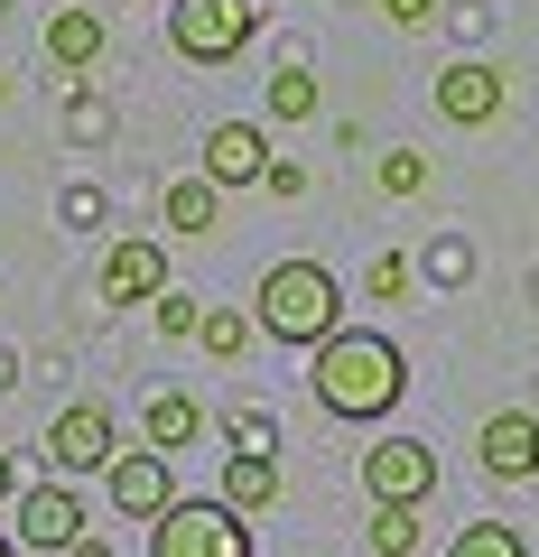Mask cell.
Here are the masks:
<instances>
[{
	"label": "cell",
	"instance_id": "obj_11",
	"mask_svg": "<svg viewBox=\"0 0 539 557\" xmlns=\"http://www.w3.org/2000/svg\"><path fill=\"white\" fill-rule=\"evenodd\" d=\"M270 177V131L260 121H215L205 131V186H260Z\"/></svg>",
	"mask_w": 539,
	"mask_h": 557
},
{
	"label": "cell",
	"instance_id": "obj_31",
	"mask_svg": "<svg viewBox=\"0 0 539 557\" xmlns=\"http://www.w3.org/2000/svg\"><path fill=\"white\" fill-rule=\"evenodd\" d=\"M65 557H112V548H102V539H75V548H65Z\"/></svg>",
	"mask_w": 539,
	"mask_h": 557
},
{
	"label": "cell",
	"instance_id": "obj_25",
	"mask_svg": "<svg viewBox=\"0 0 539 557\" xmlns=\"http://www.w3.org/2000/svg\"><path fill=\"white\" fill-rule=\"evenodd\" d=\"M233 456H270V418H260V409L233 418Z\"/></svg>",
	"mask_w": 539,
	"mask_h": 557
},
{
	"label": "cell",
	"instance_id": "obj_33",
	"mask_svg": "<svg viewBox=\"0 0 539 557\" xmlns=\"http://www.w3.org/2000/svg\"><path fill=\"white\" fill-rule=\"evenodd\" d=\"M0 102H10V75H0Z\"/></svg>",
	"mask_w": 539,
	"mask_h": 557
},
{
	"label": "cell",
	"instance_id": "obj_16",
	"mask_svg": "<svg viewBox=\"0 0 539 557\" xmlns=\"http://www.w3.org/2000/svg\"><path fill=\"white\" fill-rule=\"evenodd\" d=\"M159 214H168V233H215V214H223V186H205V177H177L159 196Z\"/></svg>",
	"mask_w": 539,
	"mask_h": 557
},
{
	"label": "cell",
	"instance_id": "obj_23",
	"mask_svg": "<svg viewBox=\"0 0 539 557\" xmlns=\"http://www.w3.org/2000/svg\"><path fill=\"white\" fill-rule=\"evenodd\" d=\"M57 223H65V233H94V223H102V196H94V186H65V196H57Z\"/></svg>",
	"mask_w": 539,
	"mask_h": 557
},
{
	"label": "cell",
	"instance_id": "obj_4",
	"mask_svg": "<svg viewBox=\"0 0 539 557\" xmlns=\"http://www.w3.org/2000/svg\"><path fill=\"white\" fill-rule=\"evenodd\" d=\"M252 28H260V0H168V47H177L186 65L242 57Z\"/></svg>",
	"mask_w": 539,
	"mask_h": 557
},
{
	"label": "cell",
	"instance_id": "obj_17",
	"mask_svg": "<svg viewBox=\"0 0 539 557\" xmlns=\"http://www.w3.org/2000/svg\"><path fill=\"white\" fill-rule=\"evenodd\" d=\"M446 557H530V539H520L512 520H465V530L446 539Z\"/></svg>",
	"mask_w": 539,
	"mask_h": 557
},
{
	"label": "cell",
	"instance_id": "obj_12",
	"mask_svg": "<svg viewBox=\"0 0 539 557\" xmlns=\"http://www.w3.org/2000/svg\"><path fill=\"white\" fill-rule=\"evenodd\" d=\"M475 456H483V474H493V483L539 474V418L530 409H493V418H483V437H475Z\"/></svg>",
	"mask_w": 539,
	"mask_h": 557
},
{
	"label": "cell",
	"instance_id": "obj_18",
	"mask_svg": "<svg viewBox=\"0 0 539 557\" xmlns=\"http://www.w3.org/2000/svg\"><path fill=\"white\" fill-rule=\"evenodd\" d=\"M270 121H317V75L307 65H280L270 75Z\"/></svg>",
	"mask_w": 539,
	"mask_h": 557
},
{
	"label": "cell",
	"instance_id": "obj_26",
	"mask_svg": "<svg viewBox=\"0 0 539 557\" xmlns=\"http://www.w3.org/2000/svg\"><path fill=\"white\" fill-rule=\"evenodd\" d=\"M465 270H475V251H465V242H438V251H428V278H446V288H456Z\"/></svg>",
	"mask_w": 539,
	"mask_h": 557
},
{
	"label": "cell",
	"instance_id": "obj_7",
	"mask_svg": "<svg viewBox=\"0 0 539 557\" xmlns=\"http://www.w3.org/2000/svg\"><path fill=\"white\" fill-rule=\"evenodd\" d=\"M502 102H512V75L483 57H456L438 75V121H456V131H483V121H502Z\"/></svg>",
	"mask_w": 539,
	"mask_h": 557
},
{
	"label": "cell",
	"instance_id": "obj_3",
	"mask_svg": "<svg viewBox=\"0 0 539 557\" xmlns=\"http://www.w3.org/2000/svg\"><path fill=\"white\" fill-rule=\"evenodd\" d=\"M149 557H252V520L233 511V502H168L159 520H149Z\"/></svg>",
	"mask_w": 539,
	"mask_h": 557
},
{
	"label": "cell",
	"instance_id": "obj_6",
	"mask_svg": "<svg viewBox=\"0 0 539 557\" xmlns=\"http://www.w3.org/2000/svg\"><path fill=\"white\" fill-rule=\"evenodd\" d=\"M112 456H121V437H112V409L102 399H75V409L47 418V465H57V483L112 474Z\"/></svg>",
	"mask_w": 539,
	"mask_h": 557
},
{
	"label": "cell",
	"instance_id": "obj_30",
	"mask_svg": "<svg viewBox=\"0 0 539 557\" xmlns=\"http://www.w3.org/2000/svg\"><path fill=\"white\" fill-rule=\"evenodd\" d=\"M10 493H20V465H10V456H0V502H10Z\"/></svg>",
	"mask_w": 539,
	"mask_h": 557
},
{
	"label": "cell",
	"instance_id": "obj_21",
	"mask_svg": "<svg viewBox=\"0 0 539 557\" xmlns=\"http://www.w3.org/2000/svg\"><path fill=\"white\" fill-rule=\"evenodd\" d=\"M372 177H381V196H419V186H428V159H419V149H381Z\"/></svg>",
	"mask_w": 539,
	"mask_h": 557
},
{
	"label": "cell",
	"instance_id": "obj_27",
	"mask_svg": "<svg viewBox=\"0 0 539 557\" xmlns=\"http://www.w3.org/2000/svg\"><path fill=\"white\" fill-rule=\"evenodd\" d=\"M260 186H270L280 205H298V196H307V168H298V159H270V177H260Z\"/></svg>",
	"mask_w": 539,
	"mask_h": 557
},
{
	"label": "cell",
	"instance_id": "obj_13",
	"mask_svg": "<svg viewBox=\"0 0 539 557\" xmlns=\"http://www.w3.org/2000/svg\"><path fill=\"white\" fill-rule=\"evenodd\" d=\"M215 502H233L242 520H252V511H270V502H280V456H223Z\"/></svg>",
	"mask_w": 539,
	"mask_h": 557
},
{
	"label": "cell",
	"instance_id": "obj_8",
	"mask_svg": "<svg viewBox=\"0 0 539 557\" xmlns=\"http://www.w3.org/2000/svg\"><path fill=\"white\" fill-rule=\"evenodd\" d=\"M94 288H102V307H159L177 278H168V251H159V242H112Z\"/></svg>",
	"mask_w": 539,
	"mask_h": 557
},
{
	"label": "cell",
	"instance_id": "obj_14",
	"mask_svg": "<svg viewBox=\"0 0 539 557\" xmlns=\"http://www.w3.org/2000/svg\"><path fill=\"white\" fill-rule=\"evenodd\" d=\"M47 65H57V75L102 65V20L94 10H57V20H47Z\"/></svg>",
	"mask_w": 539,
	"mask_h": 557
},
{
	"label": "cell",
	"instance_id": "obj_22",
	"mask_svg": "<svg viewBox=\"0 0 539 557\" xmlns=\"http://www.w3.org/2000/svg\"><path fill=\"white\" fill-rule=\"evenodd\" d=\"M149 317H159V335H205V307L186 298V288H168V298L149 307Z\"/></svg>",
	"mask_w": 539,
	"mask_h": 557
},
{
	"label": "cell",
	"instance_id": "obj_2",
	"mask_svg": "<svg viewBox=\"0 0 539 557\" xmlns=\"http://www.w3.org/2000/svg\"><path fill=\"white\" fill-rule=\"evenodd\" d=\"M252 325L270 344H298V354H317V344L344 335V288L326 260H280V270H260V298H252Z\"/></svg>",
	"mask_w": 539,
	"mask_h": 557
},
{
	"label": "cell",
	"instance_id": "obj_19",
	"mask_svg": "<svg viewBox=\"0 0 539 557\" xmlns=\"http://www.w3.org/2000/svg\"><path fill=\"white\" fill-rule=\"evenodd\" d=\"M252 335H260L252 317H233V307H205V335H196V344H205V354H215V362H233V354H242V344H252Z\"/></svg>",
	"mask_w": 539,
	"mask_h": 557
},
{
	"label": "cell",
	"instance_id": "obj_15",
	"mask_svg": "<svg viewBox=\"0 0 539 557\" xmlns=\"http://www.w3.org/2000/svg\"><path fill=\"white\" fill-rule=\"evenodd\" d=\"M196 428H205V409H196L186 391H159V399L140 409V437L159 446V456H177V446H196Z\"/></svg>",
	"mask_w": 539,
	"mask_h": 557
},
{
	"label": "cell",
	"instance_id": "obj_1",
	"mask_svg": "<svg viewBox=\"0 0 539 557\" xmlns=\"http://www.w3.org/2000/svg\"><path fill=\"white\" fill-rule=\"evenodd\" d=\"M317 409L326 418H391L400 391H409V362H400L391 335H363V325H344L335 344H317Z\"/></svg>",
	"mask_w": 539,
	"mask_h": 557
},
{
	"label": "cell",
	"instance_id": "obj_24",
	"mask_svg": "<svg viewBox=\"0 0 539 557\" xmlns=\"http://www.w3.org/2000/svg\"><path fill=\"white\" fill-rule=\"evenodd\" d=\"M363 288H372V298H400V288H409V260H400V251H381L372 270H363Z\"/></svg>",
	"mask_w": 539,
	"mask_h": 557
},
{
	"label": "cell",
	"instance_id": "obj_9",
	"mask_svg": "<svg viewBox=\"0 0 539 557\" xmlns=\"http://www.w3.org/2000/svg\"><path fill=\"white\" fill-rule=\"evenodd\" d=\"M102 493H112V511L159 520L168 502H177V483H168V456H159V446H121V456H112V474H102Z\"/></svg>",
	"mask_w": 539,
	"mask_h": 557
},
{
	"label": "cell",
	"instance_id": "obj_10",
	"mask_svg": "<svg viewBox=\"0 0 539 557\" xmlns=\"http://www.w3.org/2000/svg\"><path fill=\"white\" fill-rule=\"evenodd\" d=\"M75 539H94L84 530V502H75V483H28L20 493V548H75Z\"/></svg>",
	"mask_w": 539,
	"mask_h": 557
},
{
	"label": "cell",
	"instance_id": "obj_28",
	"mask_svg": "<svg viewBox=\"0 0 539 557\" xmlns=\"http://www.w3.org/2000/svg\"><path fill=\"white\" fill-rule=\"evenodd\" d=\"M381 20H391V28H428V20H438V0H381Z\"/></svg>",
	"mask_w": 539,
	"mask_h": 557
},
{
	"label": "cell",
	"instance_id": "obj_29",
	"mask_svg": "<svg viewBox=\"0 0 539 557\" xmlns=\"http://www.w3.org/2000/svg\"><path fill=\"white\" fill-rule=\"evenodd\" d=\"M0 391H20V354H0Z\"/></svg>",
	"mask_w": 539,
	"mask_h": 557
},
{
	"label": "cell",
	"instance_id": "obj_5",
	"mask_svg": "<svg viewBox=\"0 0 539 557\" xmlns=\"http://www.w3.org/2000/svg\"><path fill=\"white\" fill-rule=\"evenodd\" d=\"M363 493H372V511H419L438 493V446H419V437L363 446Z\"/></svg>",
	"mask_w": 539,
	"mask_h": 557
},
{
	"label": "cell",
	"instance_id": "obj_32",
	"mask_svg": "<svg viewBox=\"0 0 539 557\" xmlns=\"http://www.w3.org/2000/svg\"><path fill=\"white\" fill-rule=\"evenodd\" d=\"M0 557H20V539H10V530H0Z\"/></svg>",
	"mask_w": 539,
	"mask_h": 557
},
{
	"label": "cell",
	"instance_id": "obj_20",
	"mask_svg": "<svg viewBox=\"0 0 539 557\" xmlns=\"http://www.w3.org/2000/svg\"><path fill=\"white\" fill-rule=\"evenodd\" d=\"M363 539H372V557H409V548H419V511H372Z\"/></svg>",
	"mask_w": 539,
	"mask_h": 557
}]
</instances>
